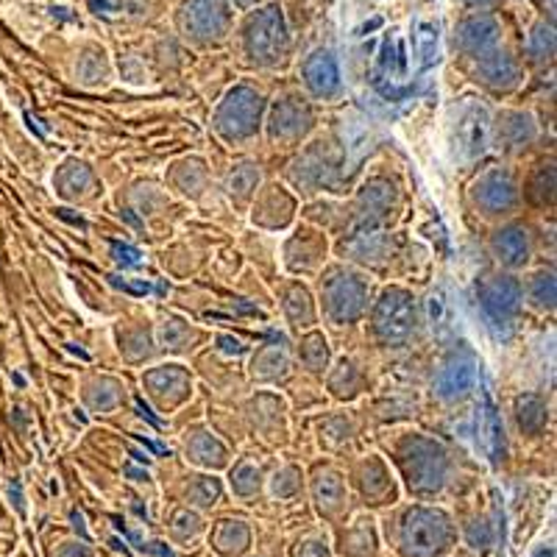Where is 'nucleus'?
Listing matches in <instances>:
<instances>
[{
    "label": "nucleus",
    "instance_id": "17",
    "mask_svg": "<svg viewBox=\"0 0 557 557\" xmlns=\"http://www.w3.org/2000/svg\"><path fill=\"white\" fill-rule=\"evenodd\" d=\"M57 215H59V218H64V221H70V223H76V226L87 228V221H84V218H73V215H67V209H57Z\"/></svg>",
    "mask_w": 557,
    "mask_h": 557
},
{
    "label": "nucleus",
    "instance_id": "9",
    "mask_svg": "<svg viewBox=\"0 0 557 557\" xmlns=\"http://www.w3.org/2000/svg\"><path fill=\"white\" fill-rule=\"evenodd\" d=\"M460 132L469 134V137H466V146L471 148V153H476L485 148V114H482V109H474V112H471V117H466V121H462Z\"/></svg>",
    "mask_w": 557,
    "mask_h": 557
},
{
    "label": "nucleus",
    "instance_id": "16",
    "mask_svg": "<svg viewBox=\"0 0 557 557\" xmlns=\"http://www.w3.org/2000/svg\"><path fill=\"white\" fill-rule=\"evenodd\" d=\"M137 407H139V416L146 418V421H151V424L157 426V430H162V421H159V418H153V412L148 410V407H146V401H143V399H137Z\"/></svg>",
    "mask_w": 557,
    "mask_h": 557
},
{
    "label": "nucleus",
    "instance_id": "1",
    "mask_svg": "<svg viewBox=\"0 0 557 557\" xmlns=\"http://www.w3.org/2000/svg\"><path fill=\"white\" fill-rule=\"evenodd\" d=\"M260 96H253L251 89L240 87L235 89L228 101L223 103L221 109V117H218V126L226 137H243V134H251L253 132V123L260 117Z\"/></svg>",
    "mask_w": 557,
    "mask_h": 557
},
{
    "label": "nucleus",
    "instance_id": "12",
    "mask_svg": "<svg viewBox=\"0 0 557 557\" xmlns=\"http://www.w3.org/2000/svg\"><path fill=\"white\" fill-rule=\"evenodd\" d=\"M112 248H114V257H117V262H121V265H126V268L139 265V257H143V253H139L137 248L123 246V243H117V240H112Z\"/></svg>",
    "mask_w": 557,
    "mask_h": 557
},
{
    "label": "nucleus",
    "instance_id": "7",
    "mask_svg": "<svg viewBox=\"0 0 557 557\" xmlns=\"http://www.w3.org/2000/svg\"><path fill=\"white\" fill-rule=\"evenodd\" d=\"M496 251L502 253V260L510 262V265H519L521 260H527V237L521 228H507L499 232L496 237Z\"/></svg>",
    "mask_w": 557,
    "mask_h": 557
},
{
    "label": "nucleus",
    "instance_id": "3",
    "mask_svg": "<svg viewBox=\"0 0 557 557\" xmlns=\"http://www.w3.org/2000/svg\"><path fill=\"white\" fill-rule=\"evenodd\" d=\"M519 285L510 282V278H496L494 285H487L485 293H482V307L494 321L505 323L507 318L519 310Z\"/></svg>",
    "mask_w": 557,
    "mask_h": 557
},
{
    "label": "nucleus",
    "instance_id": "8",
    "mask_svg": "<svg viewBox=\"0 0 557 557\" xmlns=\"http://www.w3.org/2000/svg\"><path fill=\"white\" fill-rule=\"evenodd\" d=\"M480 190V187H476ZM480 196V201L485 203V207L491 209H499V207H507V203L513 201V187H510V182L502 176H491L487 182H482V190L476 193Z\"/></svg>",
    "mask_w": 557,
    "mask_h": 557
},
{
    "label": "nucleus",
    "instance_id": "13",
    "mask_svg": "<svg viewBox=\"0 0 557 557\" xmlns=\"http://www.w3.org/2000/svg\"><path fill=\"white\" fill-rule=\"evenodd\" d=\"M418 42H421V53H424V64L432 62V53H435V42H437V32L432 26H424L421 28V37H418Z\"/></svg>",
    "mask_w": 557,
    "mask_h": 557
},
{
    "label": "nucleus",
    "instance_id": "15",
    "mask_svg": "<svg viewBox=\"0 0 557 557\" xmlns=\"http://www.w3.org/2000/svg\"><path fill=\"white\" fill-rule=\"evenodd\" d=\"M218 343H221V348L228 351V355H240L243 351V343L235 341V337H218Z\"/></svg>",
    "mask_w": 557,
    "mask_h": 557
},
{
    "label": "nucleus",
    "instance_id": "10",
    "mask_svg": "<svg viewBox=\"0 0 557 557\" xmlns=\"http://www.w3.org/2000/svg\"><path fill=\"white\" fill-rule=\"evenodd\" d=\"M519 421H521V426H527V430H539V426L546 421L544 405H541L535 396H527V399H521L519 401Z\"/></svg>",
    "mask_w": 557,
    "mask_h": 557
},
{
    "label": "nucleus",
    "instance_id": "11",
    "mask_svg": "<svg viewBox=\"0 0 557 557\" xmlns=\"http://www.w3.org/2000/svg\"><path fill=\"white\" fill-rule=\"evenodd\" d=\"M485 435L487 444H491V451H494V455H502V449H505V430H502L499 416H496V410L491 405H487L485 410Z\"/></svg>",
    "mask_w": 557,
    "mask_h": 557
},
{
    "label": "nucleus",
    "instance_id": "6",
    "mask_svg": "<svg viewBox=\"0 0 557 557\" xmlns=\"http://www.w3.org/2000/svg\"><path fill=\"white\" fill-rule=\"evenodd\" d=\"M330 307L337 318H355L362 310V287L357 285L355 278L346 276L337 285V290H332Z\"/></svg>",
    "mask_w": 557,
    "mask_h": 557
},
{
    "label": "nucleus",
    "instance_id": "5",
    "mask_svg": "<svg viewBox=\"0 0 557 557\" xmlns=\"http://www.w3.org/2000/svg\"><path fill=\"white\" fill-rule=\"evenodd\" d=\"M474 366L471 362H451L444 368V374L437 376V393L444 399H455V396H466L474 387Z\"/></svg>",
    "mask_w": 557,
    "mask_h": 557
},
{
    "label": "nucleus",
    "instance_id": "18",
    "mask_svg": "<svg viewBox=\"0 0 557 557\" xmlns=\"http://www.w3.org/2000/svg\"><path fill=\"white\" fill-rule=\"evenodd\" d=\"M430 312H432V318L441 315V301H437V298H432L430 301Z\"/></svg>",
    "mask_w": 557,
    "mask_h": 557
},
{
    "label": "nucleus",
    "instance_id": "2",
    "mask_svg": "<svg viewBox=\"0 0 557 557\" xmlns=\"http://www.w3.org/2000/svg\"><path fill=\"white\" fill-rule=\"evenodd\" d=\"M412 323H416V312H412L410 298L401 293H387L376 312V330L385 337H407Z\"/></svg>",
    "mask_w": 557,
    "mask_h": 557
},
{
    "label": "nucleus",
    "instance_id": "14",
    "mask_svg": "<svg viewBox=\"0 0 557 557\" xmlns=\"http://www.w3.org/2000/svg\"><path fill=\"white\" fill-rule=\"evenodd\" d=\"M112 285L121 287V290L137 293V296H146V293L151 290V285H128V282H121V278H117V276H112Z\"/></svg>",
    "mask_w": 557,
    "mask_h": 557
},
{
    "label": "nucleus",
    "instance_id": "4",
    "mask_svg": "<svg viewBox=\"0 0 557 557\" xmlns=\"http://www.w3.org/2000/svg\"><path fill=\"white\" fill-rule=\"evenodd\" d=\"M307 84L315 96H332L341 87V76H337V64L330 53H318L310 64H307Z\"/></svg>",
    "mask_w": 557,
    "mask_h": 557
},
{
    "label": "nucleus",
    "instance_id": "19",
    "mask_svg": "<svg viewBox=\"0 0 557 557\" xmlns=\"http://www.w3.org/2000/svg\"><path fill=\"white\" fill-rule=\"evenodd\" d=\"M132 457H134V460H139V462H148V457L143 455V451H132Z\"/></svg>",
    "mask_w": 557,
    "mask_h": 557
}]
</instances>
